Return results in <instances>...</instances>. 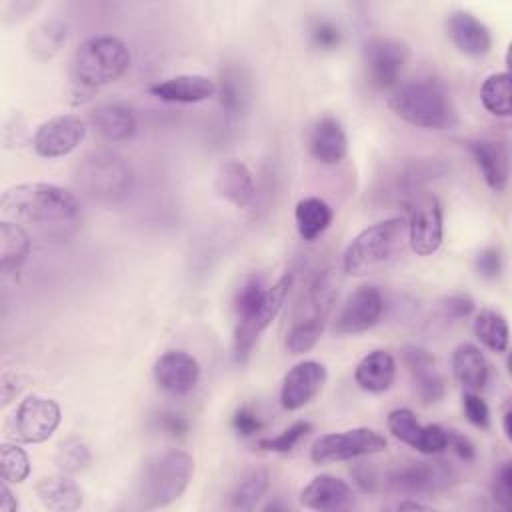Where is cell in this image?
Segmentation results:
<instances>
[{"instance_id": "6da1fadb", "label": "cell", "mask_w": 512, "mask_h": 512, "mask_svg": "<svg viewBox=\"0 0 512 512\" xmlns=\"http://www.w3.org/2000/svg\"><path fill=\"white\" fill-rule=\"evenodd\" d=\"M0 208L4 216L16 222L34 224L50 232H66L80 220L78 198L48 182H24L2 192Z\"/></svg>"}, {"instance_id": "7a4b0ae2", "label": "cell", "mask_w": 512, "mask_h": 512, "mask_svg": "<svg viewBox=\"0 0 512 512\" xmlns=\"http://www.w3.org/2000/svg\"><path fill=\"white\" fill-rule=\"evenodd\" d=\"M130 66L128 46L110 34L90 36L70 60V80L76 92L92 94L94 90L116 82Z\"/></svg>"}, {"instance_id": "3957f363", "label": "cell", "mask_w": 512, "mask_h": 512, "mask_svg": "<svg viewBox=\"0 0 512 512\" xmlns=\"http://www.w3.org/2000/svg\"><path fill=\"white\" fill-rule=\"evenodd\" d=\"M336 296L338 282L332 270H322L310 280L294 308L292 324L286 334V348L290 354L300 356L316 346L324 332Z\"/></svg>"}, {"instance_id": "277c9868", "label": "cell", "mask_w": 512, "mask_h": 512, "mask_svg": "<svg viewBox=\"0 0 512 512\" xmlns=\"http://www.w3.org/2000/svg\"><path fill=\"white\" fill-rule=\"evenodd\" d=\"M388 106L400 120L416 128L450 130L458 122L448 92L436 80H412L398 86Z\"/></svg>"}, {"instance_id": "5b68a950", "label": "cell", "mask_w": 512, "mask_h": 512, "mask_svg": "<svg viewBox=\"0 0 512 512\" xmlns=\"http://www.w3.org/2000/svg\"><path fill=\"white\" fill-rule=\"evenodd\" d=\"M406 222L402 218H386L358 232L346 246L342 268L350 276H366L388 266L404 244Z\"/></svg>"}, {"instance_id": "8992f818", "label": "cell", "mask_w": 512, "mask_h": 512, "mask_svg": "<svg viewBox=\"0 0 512 512\" xmlns=\"http://www.w3.org/2000/svg\"><path fill=\"white\" fill-rule=\"evenodd\" d=\"M194 476V458L184 450H168L150 458L138 480V500L144 508H164L176 502Z\"/></svg>"}, {"instance_id": "52a82bcc", "label": "cell", "mask_w": 512, "mask_h": 512, "mask_svg": "<svg viewBox=\"0 0 512 512\" xmlns=\"http://www.w3.org/2000/svg\"><path fill=\"white\" fill-rule=\"evenodd\" d=\"M78 188L98 202H118L132 186L130 166L112 152H92L76 166Z\"/></svg>"}, {"instance_id": "ba28073f", "label": "cell", "mask_w": 512, "mask_h": 512, "mask_svg": "<svg viewBox=\"0 0 512 512\" xmlns=\"http://www.w3.org/2000/svg\"><path fill=\"white\" fill-rule=\"evenodd\" d=\"M292 284H294V276L290 272L280 276L272 286H268L260 304H256L252 310L236 316L234 360L238 364H244L250 358L252 348L258 342L260 334L272 324V320L278 316L280 308L284 306Z\"/></svg>"}, {"instance_id": "9c48e42d", "label": "cell", "mask_w": 512, "mask_h": 512, "mask_svg": "<svg viewBox=\"0 0 512 512\" xmlns=\"http://www.w3.org/2000/svg\"><path fill=\"white\" fill-rule=\"evenodd\" d=\"M386 446L388 442L380 432L368 426H356L342 432L322 434L320 438H316L310 448V460L314 464L344 462L360 456L380 454L386 450Z\"/></svg>"}, {"instance_id": "30bf717a", "label": "cell", "mask_w": 512, "mask_h": 512, "mask_svg": "<svg viewBox=\"0 0 512 512\" xmlns=\"http://www.w3.org/2000/svg\"><path fill=\"white\" fill-rule=\"evenodd\" d=\"M458 476L442 460H410L388 472V488L406 496H434L450 490Z\"/></svg>"}, {"instance_id": "8fae6325", "label": "cell", "mask_w": 512, "mask_h": 512, "mask_svg": "<svg viewBox=\"0 0 512 512\" xmlns=\"http://www.w3.org/2000/svg\"><path fill=\"white\" fill-rule=\"evenodd\" d=\"M60 420L62 410L54 398L28 394L20 400L10 418L8 436L20 444H40L56 432Z\"/></svg>"}, {"instance_id": "7c38bea8", "label": "cell", "mask_w": 512, "mask_h": 512, "mask_svg": "<svg viewBox=\"0 0 512 512\" xmlns=\"http://www.w3.org/2000/svg\"><path fill=\"white\" fill-rule=\"evenodd\" d=\"M362 58L368 84L376 90H390L398 86L404 74L408 48L396 38L372 36L364 44Z\"/></svg>"}, {"instance_id": "4fadbf2b", "label": "cell", "mask_w": 512, "mask_h": 512, "mask_svg": "<svg viewBox=\"0 0 512 512\" xmlns=\"http://www.w3.org/2000/svg\"><path fill=\"white\" fill-rule=\"evenodd\" d=\"M442 204L434 194H416L408 202L406 234L418 256L434 254L442 244Z\"/></svg>"}, {"instance_id": "5bb4252c", "label": "cell", "mask_w": 512, "mask_h": 512, "mask_svg": "<svg viewBox=\"0 0 512 512\" xmlns=\"http://www.w3.org/2000/svg\"><path fill=\"white\" fill-rule=\"evenodd\" d=\"M384 306H386L384 296L376 286L372 284L358 286L340 308L334 320V332L342 336L368 332L380 322L384 314Z\"/></svg>"}, {"instance_id": "9a60e30c", "label": "cell", "mask_w": 512, "mask_h": 512, "mask_svg": "<svg viewBox=\"0 0 512 512\" xmlns=\"http://www.w3.org/2000/svg\"><path fill=\"white\" fill-rule=\"evenodd\" d=\"M86 136V122L76 114H60L38 126L32 138V146L42 158H62Z\"/></svg>"}, {"instance_id": "2e32d148", "label": "cell", "mask_w": 512, "mask_h": 512, "mask_svg": "<svg viewBox=\"0 0 512 512\" xmlns=\"http://www.w3.org/2000/svg\"><path fill=\"white\" fill-rule=\"evenodd\" d=\"M328 370L318 360H302L294 364L282 380L280 404L286 410H300L310 404L324 388Z\"/></svg>"}, {"instance_id": "e0dca14e", "label": "cell", "mask_w": 512, "mask_h": 512, "mask_svg": "<svg viewBox=\"0 0 512 512\" xmlns=\"http://www.w3.org/2000/svg\"><path fill=\"white\" fill-rule=\"evenodd\" d=\"M152 374L160 390L172 396H184L196 388L200 380V364L184 350H170L154 362Z\"/></svg>"}, {"instance_id": "ac0fdd59", "label": "cell", "mask_w": 512, "mask_h": 512, "mask_svg": "<svg viewBox=\"0 0 512 512\" xmlns=\"http://www.w3.org/2000/svg\"><path fill=\"white\" fill-rule=\"evenodd\" d=\"M300 504L318 512L348 510L354 506V490L334 474H318L300 490Z\"/></svg>"}, {"instance_id": "d6986e66", "label": "cell", "mask_w": 512, "mask_h": 512, "mask_svg": "<svg viewBox=\"0 0 512 512\" xmlns=\"http://www.w3.org/2000/svg\"><path fill=\"white\" fill-rule=\"evenodd\" d=\"M446 34L456 50L466 56H486L492 48L490 28L468 10H454L448 14Z\"/></svg>"}, {"instance_id": "ffe728a7", "label": "cell", "mask_w": 512, "mask_h": 512, "mask_svg": "<svg viewBox=\"0 0 512 512\" xmlns=\"http://www.w3.org/2000/svg\"><path fill=\"white\" fill-rule=\"evenodd\" d=\"M404 366L408 368L416 392L424 404H436L446 394V384L440 372L436 370L434 356L420 346H406L402 350Z\"/></svg>"}, {"instance_id": "44dd1931", "label": "cell", "mask_w": 512, "mask_h": 512, "mask_svg": "<svg viewBox=\"0 0 512 512\" xmlns=\"http://www.w3.org/2000/svg\"><path fill=\"white\" fill-rule=\"evenodd\" d=\"M216 82L204 74H176L164 78L148 88L152 96L164 102L176 104H196L216 96Z\"/></svg>"}, {"instance_id": "7402d4cb", "label": "cell", "mask_w": 512, "mask_h": 512, "mask_svg": "<svg viewBox=\"0 0 512 512\" xmlns=\"http://www.w3.org/2000/svg\"><path fill=\"white\" fill-rule=\"evenodd\" d=\"M468 150L480 168V174L490 190L502 192L510 176V158L506 144L492 138H478L468 142Z\"/></svg>"}, {"instance_id": "603a6c76", "label": "cell", "mask_w": 512, "mask_h": 512, "mask_svg": "<svg viewBox=\"0 0 512 512\" xmlns=\"http://www.w3.org/2000/svg\"><path fill=\"white\" fill-rule=\"evenodd\" d=\"M308 148L320 164H338L348 154V136L340 120L330 114L318 118L310 130Z\"/></svg>"}, {"instance_id": "cb8c5ba5", "label": "cell", "mask_w": 512, "mask_h": 512, "mask_svg": "<svg viewBox=\"0 0 512 512\" xmlns=\"http://www.w3.org/2000/svg\"><path fill=\"white\" fill-rule=\"evenodd\" d=\"M214 190L222 200L238 208H246L256 196L254 176L250 168L240 160H226L218 166Z\"/></svg>"}, {"instance_id": "d4e9b609", "label": "cell", "mask_w": 512, "mask_h": 512, "mask_svg": "<svg viewBox=\"0 0 512 512\" xmlns=\"http://www.w3.org/2000/svg\"><path fill=\"white\" fill-rule=\"evenodd\" d=\"M34 490L40 504L54 512H72L78 510L84 502L82 488L66 472L42 476Z\"/></svg>"}, {"instance_id": "484cf974", "label": "cell", "mask_w": 512, "mask_h": 512, "mask_svg": "<svg viewBox=\"0 0 512 512\" xmlns=\"http://www.w3.org/2000/svg\"><path fill=\"white\" fill-rule=\"evenodd\" d=\"M396 378V360L388 350L368 352L354 370V382L360 390L370 394H382L390 390Z\"/></svg>"}, {"instance_id": "4316f807", "label": "cell", "mask_w": 512, "mask_h": 512, "mask_svg": "<svg viewBox=\"0 0 512 512\" xmlns=\"http://www.w3.org/2000/svg\"><path fill=\"white\" fill-rule=\"evenodd\" d=\"M452 374L464 390L480 392L488 384L490 364L478 346L462 342L452 352Z\"/></svg>"}, {"instance_id": "83f0119b", "label": "cell", "mask_w": 512, "mask_h": 512, "mask_svg": "<svg viewBox=\"0 0 512 512\" xmlns=\"http://www.w3.org/2000/svg\"><path fill=\"white\" fill-rule=\"evenodd\" d=\"M92 128L106 142H124L136 132L134 112L118 102H104L90 112Z\"/></svg>"}, {"instance_id": "f1b7e54d", "label": "cell", "mask_w": 512, "mask_h": 512, "mask_svg": "<svg viewBox=\"0 0 512 512\" xmlns=\"http://www.w3.org/2000/svg\"><path fill=\"white\" fill-rule=\"evenodd\" d=\"M66 38H68L66 22L60 18H46L30 30L26 38L28 54L38 62L52 60L64 46Z\"/></svg>"}, {"instance_id": "f546056e", "label": "cell", "mask_w": 512, "mask_h": 512, "mask_svg": "<svg viewBox=\"0 0 512 512\" xmlns=\"http://www.w3.org/2000/svg\"><path fill=\"white\" fill-rule=\"evenodd\" d=\"M332 218H334V212L330 204L316 196L302 198L294 208L296 230L308 242L322 236L330 228Z\"/></svg>"}, {"instance_id": "4dcf8cb0", "label": "cell", "mask_w": 512, "mask_h": 512, "mask_svg": "<svg viewBox=\"0 0 512 512\" xmlns=\"http://www.w3.org/2000/svg\"><path fill=\"white\" fill-rule=\"evenodd\" d=\"M30 254L28 232L12 220L0 222V268L4 274L18 272Z\"/></svg>"}, {"instance_id": "1f68e13d", "label": "cell", "mask_w": 512, "mask_h": 512, "mask_svg": "<svg viewBox=\"0 0 512 512\" xmlns=\"http://www.w3.org/2000/svg\"><path fill=\"white\" fill-rule=\"evenodd\" d=\"M474 334L492 352L502 354L508 348V340H510L508 322H506V318L500 312H496L492 308H482L476 314V318H474Z\"/></svg>"}, {"instance_id": "d6a6232c", "label": "cell", "mask_w": 512, "mask_h": 512, "mask_svg": "<svg viewBox=\"0 0 512 512\" xmlns=\"http://www.w3.org/2000/svg\"><path fill=\"white\" fill-rule=\"evenodd\" d=\"M270 488V472L266 468H256L248 472L232 490L230 494V508L250 512L254 510L260 500L266 496Z\"/></svg>"}, {"instance_id": "836d02e7", "label": "cell", "mask_w": 512, "mask_h": 512, "mask_svg": "<svg viewBox=\"0 0 512 512\" xmlns=\"http://www.w3.org/2000/svg\"><path fill=\"white\" fill-rule=\"evenodd\" d=\"M480 100L482 106L500 118H508L512 114V100H510V74L496 72L490 74L480 86Z\"/></svg>"}, {"instance_id": "e575fe53", "label": "cell", "mask_w": 512, "mask_h": 512, "mask_svg": "<svg viewBox=\"0 0 512 512\" xmlns=\"http://www.w3.org/2000/svg\"><path fill=\"white\" fill-rule=\"evenodd\" d=\"M90 462H92L90 448L86 446L84 440L74 436L62 440L54 454V464L58 466L60 472H66V474H78L86 470Z\"/></svg>"}, {"instance_id": "d590c367", "label": "cell", "mask_w": 512, "mask_h": 512, "mask_svg": "<svg viewBox=\"0 0 512 512\" xmlns=\"http://www.w3.org/2000/svg\"><path fill=\"white\" fill-rule=\"evenodd\" d=\"M386 426L396 440L412 446L414 450L418 448L422 432H424V424H420V420L416 418V414L410 408L390 410V414L386 418Z\"/></svg>"}, {"instance_id": "8d00e7d4", "label": "cell", "mask_w": 512, "mask_h": 512, "mask_svg": "<svg viewBox=\"0 0 512 512\" xmlns=\"http://www.w3.org/2000/svg\"><path fill=\"white\" fill-rule=\"evenodd\" d=\"M2 480L8 484H22L30 476V458L18 442H4L0 446Z\"/></svg>"}, {"instance_id": "74e56055", "label": "cell", "mask_w": 512, "mask_h": 512, "mask_svg": "<svg viewBox=\"0 0 512 512\" xmlns=\"http://www.w3.org/2000/svg\"><path fill=\"white\" fill-rule=\"evenodd\" d=\"M312 430V422L308 420H296L288 428H284L276 436H266L258 440V448L264 452H276V454H288L294 450V446Z\"/></svg>"}, {"instance_id": "f35d334b", "label": "cell", "mask_w": 512, "mask_h": 512, "mask_svg": "<svg viewBox=\"0 0 512 512\" xmlns=\"http://www.w3.org/2000/svg\"><path fill=\"white\" fill-rule=\"evenodd\" d=\"M308 36H310V44L322 52L336 50L342 44V28L328 18L312 20L308 28Z\"/></svg>"}, {"instance_id": "ab89813d", "label": "cell", "mask_w": 512, "mask_h": 512, "mask_svg": "<svg viewBox=\"0 0 512 512\" xmlns=\"http://www.w3.org/2000/svg\"><path fill=\"white\" fill-rule=\"evenodd\" d=\"M490 492H492V500L502 510L512 508V464L510 462L500 464V468L494 472Z\"/></svg>"}, {"instance_id": "60d3db41", "label": "cell", "mask_w": 512, "mask_h": 512, "mask_svg": "<svg viewBox=\"0 0 512 512\" xmlns=\"http://www.w3.org/2000/svg\"><path fill=\"white\" fill-rule=\"evenodd\" d=\"M474 268H476L478 276H482L486 280H496L504 268L502 250L498 246H488V248L480 250L474 260Z\"/></svg>"}, {"instance_id": "b9f144b4", "label": "cell", "mask_w": 512, "mask_h": 512, "mask_svg": "<svg viewBox=\"0 0 512 512\" xmlns=\"http://www.w3.org/2000/svg\"><path fill=\"white\" fill-rule=\"evenodd\" d=\"M262 418L250 404H242L232 416V428L242 438H252L262 430Z\"/></svg>"}, {"instance_id": "7bdbcfd3", "label": "cell", "mask_w": 512, "mask_h": 512, "mask_svg": "<svg viewBox=\"0 0 512 512\" xmlns=\"http://www.w3.org/2000/svg\"><path fill=\"white\" fill-rule=\"evenodd\" d=\"M462 408L464 414L468 418L470 424H474L476 428H488L490 426V410L488 404L484 402V398L478 392H464L462 398Z\"/></svg>"}, {"instance_id": "ee69618b", "label": "cell", "mask_w": 512, "mask_h": 512, "mask_svg": "<svg viewBox=\"0 0 512 512\" xmlns=\"http://www.w3.org/2000/svg\"><path fill=\"white\" fill-rule=\"evenodd\" d=\"M474 312V300L468 294H452L442 302V314L452 320L466 318Z\"/></svg>"}, {"instance_id": "f6af8a7d", "label": "cell", "mask_w": 512, "mask_h": 512, "mask_svg": "<svg viewBox=\"0 0 512 512\" xmlns=\"http://www.w3.org/2000/svg\"><path fill=\"white\" fill-rule=\"evenodd\" d=\"M448 430V448L462 460V462H472L476 458V446L468 436H464L458 430L446 428Z\"/></svg>"}, {"instance_id": "bcb514c9", "label": "cell", "mask_w": 512, "mask_h": 512, "mask_svg": "<svg viewBox=\"0 0 512 512\" xmlns=\"http://www.w3.org/2000/svg\"><path fill=\"white\" fill-rule=\"evenodd\" d=\"M216 92L220 94L222 108H226L228 112H238V108H242V98L244 96H242V90L238 88V84L226 80Z\"/></svg>"}, {"instance_id": "7dc6e473", "label": "cell", "mask_w": 512, "mask_h": 512, "mask_svg": "<svg viewBox=\"0 0 512 512\" xmlns=\"http://www.w3.org/2000/svg\"><path fill=\"white\" fill-rule=\"evenodd\" d=\"M0 390H2V406H6L22 390V378L16 372H4L0 378Z\"/></svg>"}, {"instance_id": "c3c4849f", "label": "cell", "mask_w": 512, "mask_h": 512, "mask_svg": "<svg viewBox=\"0 0 512 512\" xmlns=\"http://www.w3.org/2000/svg\"><path fill=\"white\" fill-rule=\"evenodd\" d=\"M158 424L170 434V436H184L188 430V422L180 414H160Z\"/></svg>"}, {"instance_id": "681fc988", "label": "cell", "mask_w": 512, "mask_h": 512, "mask_svg": "<svg viewBox=\"0 0 512 512\" xmlns=\"http://www.w3.org/2000/svg\"><path fill=\"white\" fill-rule=\"evenodd\" d=\"M18 510V500L14 498L10 486L6 480L0 484V512H16Z\"/></svg>"}, {"instance_id": "f907efd6", "label": "cell", "mask_w": 512, "mask_h": 512, "mask_svg": "<svg viewBox=\"0 0 512 512\" xmlns=\"http://www.w3.org/2000/svg\"><path fill=\"white\" fill-rule=\"evenodd\" d=\"M398 510H430V506H426L422 502H414V500H404L398 504Z\"/></svg>"}, {"instance_id": "816d5d0a", "label": "cell", "mask_w": 512, "mask_h": 512, "mask_svg": "<svg viewBox=\"0 0 512 512\" xmlns=\"http://www.w3.org/2000/svg\"><path fill=\"white\" fill-rule=\"evenodd\" d=\"M510 418H512V412H510V408H506V410H504V414H502V422H504V434H506V438H508V440L512 438V430H510Z\"/></svg>"}]
</instances>
